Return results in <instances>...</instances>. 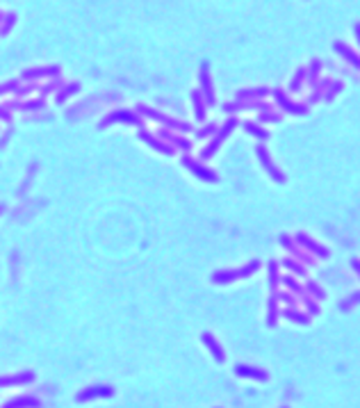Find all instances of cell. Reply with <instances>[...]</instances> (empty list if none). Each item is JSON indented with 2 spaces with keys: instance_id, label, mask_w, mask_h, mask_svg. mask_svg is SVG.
Wrapping results in <instances>:
<instances>
[{
  "instance_id": "obj_1",
  "label": "cell",
  "mask_w": 360,
  "mask_h": 408,
  "mask_svg": "<svg viewBox=\"0 0 360 408\" xmlns=\"http://www.w3.org/2000/svg\"><path fill=\"white\" fill-rule=\"evenodd\" d=\"M135 112L141 116V119L155 121V124H159L162 128H167V130H176V133H189L191 130V126L187 124V121L176 119V116H169V114H164V112L153 110V107H148V105H141V103L135 107Z\"/></svg>"
},
{
  "instance_id": "obj_2",
  "label": "cell",
  "mask_w": 360,
  "mask_h": 408,
  "mask_svg": "<svg viewBox=\"0 0 360 408\" xmlns=\"http://www.w3.org/2000/svg\"><path fill=\"white\" fill-rule=\"evenodd\" d=\"M239 126V121L235 119V116H230V119H226V124L223 126H219L217 128V133L210 137V142H208V146H203L201 148V153H198V157H201V162H208V160H212L214 155H217V151L221 148V144L226 142L228 137L232 135V130Z\"/></svg>"
},
{
  "instance_id": "obj_3",
  "label": "cell",
  "mask_w": 360,
  "mask_h": 408,
  "mask_svg": "<svg viewBox=\"0 0 360 408\" xmlns=\"http://www.w3.org/2000/svg\"><path fill=\"white\" fill-rule=\"evenodd\" d=\"M258 269H260V262L251 260V262H246V265L237 267V269H219V271H214V274L210 276V280L217 283V285H228V283H235V280L249 278V276H253Z\"/></svg>"
},
{
  "instance_id": "obj_4",
  "label": "cell",
  "mask_w": 360,
  "mask_h": 408,
  "mask_svg": "<svg viewBox=\"0 0 360 408\" xmlns=\"http://www.w3.org/2000/svg\"><path fill=\"white\" fill-rule=\"evenodd\" d=\"M114 124H130V126H137V128H144V119L135 110H112L109 114H105L98 121V130H105Z\"/></svg>"
},
{
  "instance_id": "obj_5",
  "label": "cell",
  "mask_w": 360,
  "mask_h": 408,
  "mask_svg": "<svg viewBox=\"0 0 360 408\" xmlns=\"http://www.w3.org/2000/svg\"><path fill=\"white\" fill-rule=\"evenodd\" d=\"M180 165L185 167V169L189 171L191 176H196V178H198V180H203V183H210V185L219 183V176H217V171H214V169H210L208 165H203V162H201V160H196V157H191L189 153H185V155H182Z\"/></svg>"
},
{
  "instance_id": "obj_6",
  "label": "cell",
  "mask_w": 360,
  "mask_h": 408,
  "mask_svg": "<svg viewBox=\"0 0 360 408\" xmlns=\"http://www.w3.org/2000/svg\"><path fill=\"white\" fill-rule=\"evenodd\" d=\"M255 155H258V160H260V165H262V169L269 174V178L273 180V183H278V185H283L285 183V174H283L281 169H278V165L273 162V157L269 155V151H267V146H262V144H258L255 146Z\"/></svg>"
},
{
  "instance_id": "obj_7",
  "label": "cell",
  "mask_w": 360,
  "mask_h": 408,
  "mask_svg": "<svg viewBox=\"0 0 360 408\" xmlns=\"http://www.w3.org/2000/svg\"><path fill=\"white\" fill-rule=\"evenodd\" d=\"M137 139H139V142H144L146 146L150 148V151L159 153V155H167V157L176 155V148H173V146H169V144H167V142H162V139H159L157 135L148 133V130H144V128H139V130H137Z\"/></svg>"
},
{
  "instance_id": "obj_8",
  "label": "cell",
  "mask_w": 360,
  "mask_h": 408,
  "mask_svg": "<svg viewBox=\"0 0 360 408\" xmlns=\"http://www.w3.org/2000/svg\"><path fill=\"white\" fill-rule=\"evenodd\" d=\"M271 96H273V101H276V105L281 107L283 112H287V114H294V116L308 114V105H305V103H294L283 89H271Z\"/></svg>"
},
{
  "instance_id": "obj_9",
  "label": "cell",
  "mask_w": 360,
  "mask_h": 408,
  "mask_svg": "<svg viewBox=\"0 0 360 408\" xmlns=\"http://www.w3.org/2000/svg\"><path fill=\"white\" fill-rule=\"evenodd\" d=\"M294 242L299 244L303 251H308V253H312V256H317L319 260H326V258L331 256V253H328V249L324 247V244H319L317 239H312L308 233H303V230H299V233L294 235Z\"/></svg>"
},
{
  "instance_id": "obj_10",
  "label": "cell",
  "mask_w": 360,
  "mask_h": 408,
  "mask_svg": "<svg viewBox=\"0 0 360 408\" xmlns=\"http://www.w3.org/2000/svg\"><path fill=\"white\" fill-rule=\"evenodd\" d=\"M198 92L203 94V98H205V103L208 105H214L217 103V94H214V85H212V75H210V66L205 64H201V69H198Z\"/></svg>"
},
{
  "instance_id": "obj_11",
  "label": "cell",
  "mask_w": 360,
  "mask_h": 408,
  "mask_svg": "<svg viewBox=\"0 0 360 408\" xmlns=\"http://www.w3.org/2000/svg\"><path fill=\"white\" fill-rule=\"evenodd\" d=\"M62 73L57 64H48V66H32V69H25L21 73V80L23 83H36L41 78H57Z\"/></svg>"
},
{
  "instance_id": "obj_12",
  "label": "cell",
  "mask_w": 360,
  "mask_h": 408,
  "mask_svg": "<svg viewBox=\"0 0 360 408\" xmlns=\"http://www.w3.org/2000/svg\"><path fill=\"white\" fill-rule=\"evenodd\" d=\"M278 242H281V247L285 249L290 256H294V260H299L301 265H312L314 262V258H310L308 251H303V249L294 242V237H290V235L283 233V235H278Z\"/></svg>"
},
{
  "instance_id": "obj_13",
  "label": "cell",
  "mask_w": 360,
  "mask_h": 408,
  "mask_svg": "<svg viewBox=\"0 0 360 408\" xmlns=\"http://www.w3.org/2000/svg\"><path fill=\"white\" fill-rule=\"evenodd\" d=\"M157 137L162 139V142H167L169 146H173L176 151H182V153H189L191 151V142L187 137H182V133H176V130H159Z\"/></svg>"
},
{
  "instance_id": "obj_14",
  "label": "cell",
  "mask_w": 360,
  "mask_h": 408,
  "mask_svg": "<svg viewBox=\"0 0 360 408\" xmlns=\"http://www.w3.org/2000/svg\"><path fill=\"white\" fill-rule=\"evenodd\" d=\"M244 110H269V105L264 101H235V103H223V112L226 114H235V112H244Z\"/></svg>"
},
{
  "instance_id": "obj_15",
  "label": "cell",
  "mask_w": 360,
  "mask_h": 408,
  "mask_svg": "<svg viewBox=\"0 0 360 408\" xmlns=\"http://www.w3.org/2000/svg\"><path fill=\"white\" fill-rule=\"evenodd\" d=\"M114 390L109 385H91V388H85L75 394L77 401H91V399H100V397H112Z\"/></svg>"
},
{
  "instance_id": "obj_16",
  "label": "cell",
  "mask_w": 360,
  "mask_h": 408,
  "mask_svg": "<svg viewBox=\"0 0 360 408\" xmlns=\"http://www.w3.org/2000/svg\"><path fill=\"white\" fill-rule=\"evenodd\" d=\"M34 381V372H18V374L0 376V388H12V385H27Z\"/></svg>"
},
{
  "instance_id": "obj_17",
  "label": "cell",
  "mask_w": 360,
  "mask_h": 408,
  "mask_svg": "<svg viewBox=\"0 0 360 408\" xmlns=\"http://www.w3.org/2000/svg\"><path fill=\"white\" fill-rule=\"evenodd\" d=\"M269 94H271L269 87H251V89H239V92L235 94V98L237 101H262V98H267Z\"/></svg>"
},
{
  "instance_id": "obj_18",
  "label": "cell",
  "mask_w": 360,
  "mask_h": 408,
  "mask_svg": "<svg viewBox=\"0 0 360 408\" xmlns=\"http://www.w3.org/2000/svg\"><path fill=\"white\" fill-rule=\"evenodd\" d=\"M189 96H191V105H194V116H196V121H198V124H205V116H208V103H205L203 94H201L198 89H194Z\"/></svg>"
},
{
  "instance_id": "obj_19",
  "label": "cell",
  "mask_w": 360,
  "mask_h": 408,
  "mask_svg": "<svg viewBox=\"0 0 360 408\" xmlns=\"http://www.w3.org/2000/svg\"><path fill=\"white\" fill-rule=\"evenodd\" d=\"M201 340H203V344L208 347V351L212 353L214 360H217V362H223V360H226V353H223L221 344H219V340L214 338L212 333H203V335H201Z\"/></svg>"
},
{
  "instance_id": "obj_20",
  "label": "cell",
  "mask_w": 360,
  "mask_h": 408,
  "mask_svg": "<svg viewBox=\"0 0 360 408\" xmlns=\"http://www.w3.org/2000/svg\"><path fill=\"white\" fill-rule=\"evenodd\" d=\"M333 48H335V53H340V55H342V60L349 62L355 71H360V57L353 53V48H349L346 44H342V42H335V44H333Z\"/></svg>"
},
{
  "instance_id": "obj_21",
  "label": "cell",
  "mask_w": 360,
  "mask_h": 408,
  "mask_svg": "<svg viewBox=\"0 0 360 408\" xmlns=\"http://www.w3.org/2000/svg\"><path fill=\"white\" fill-rule=\"evenodd\" d=\"M77 92H80V83H75V80H73V83L62 85V87L57 89V94H55V103H57V105H64V103H66L68 98L75 96Z\"/></svg>"
},
{
  "instance_id": "obj_22",
  "label": "cell",
  "mask_w": 360,
  "mask_h": 408,
  "mask_svg": "<svg viewBox=\"0 0 360 408\" xmlns=\"http://www.w3.org/2000/svg\"><path fill=\"white\" fill-rule=\"evenodd\" d=\"M235 374L237 376H244V379H255V381H267L269 374L264 370H258V367H251V365H237L235 367Z\"/></svg>"
},
{
  "instance_id": "obj_23",
  "label": "cell",
  "mask_w": 360,
  "mask_h": 408,
  "mask_svg": "<svg viewBox=\"0 0 360 408\" xmlns=\"http://www.w3.org/2000/svg\"><path fill=\"white\" fill-rule=\"evenodd\" d=\"M242 128H244L251 137L260 139V142H267L269 139V130L262 128V124H258V121H242Z\"/></svg>"
},
{
  "instance_id": "obj_24",
  "label": "cell",
  "mask_w": 360,
  "mask_h": 408,
  "mask_svg": "<svg viewBox=\"0 0 360 408\" xmlns=\"http://www.w3.org/2000/svg\"><path fill=\"white\" fill-rule=\"evenodd\" d=\"M41 401L36 397H16V399H9L3 408H39Z\"/></svg>"
},
{
  "instance_id": "obj_25",
  "label": "cell",
  "mask_w": 360,
  "mask_h": 408,
  "mask_svg": "<svg viewBox=\"0 0 360 408\" xmlns=\"http://www.w3.org/2000/svg\"><path fill=\"white\" fill-rule=\"evenodd\" d=\"M283 317L290 321H296V324H308L310 321V315H303L301 310H296L294 306H287L285 310H283Z\"/></svg>"
},
{
  "instance_id": "obj_26",
  "label": "cell",
  "mask_w": 360,
  "mask_h": 408,
  "mask_svg": "<svg viewBox=\"0 0 360 408\" xmlns=\"http://www.w3.org/2000/svg\"><path fill=\"white\" fill-rule=\"evenodd\" d=\"M278 315H281V310H278V299L269 297V303H267V324L269 326H276L278 324Z\"/></svg>"
},
{
  "instance_id": "obj_27",
  "label": "cell",
  "mask_w": 360,
  "mask_h": 408,
  "mask_svg": "<svg viewBox=\"0 0 360 408\" xmlns=\"http://www.w3.org/2000/svg\"><path fill=\"white\" fill-rule=\"evenodd\" d=\"M267 271H269V290H271V292H278V283H281V274H278V262H276V260H269Z\"/></svg>"
},
{
  "instance_id": "obj_28",
  "label": "cell",
  "mask_w": 360,
  "mask_h": 408,
  "mask_svg": "<svg viewBox=\"0 0 360 408\" xmlns=\"http://www.w3.org/2000/svg\"><path fill=\"white\" fill-rule=\"evenodd\" d=\"M281 267H285V269L294 276H305V265H301L299 260H294V258H285V260L281 262Z\"/></svg>"
},
{
  "instance_id": "obj_29",
  "label": "cell",
  "mask_w": 360,
  "mask_h": 408,
  "mask_svg": "<svg viewBox=\"0 0 360 408\" xmlns=\"http://www.w3.org/2000/svg\"><path fill=\"white\" fill-rule=\"evenodd\" d=\"M281 283L285 285V288L290 290V292H294V294H303V292H305V290H303V285H301L299 280L294 278V276H283V278H281Z\"/></svg>"
},
{
  "instance_id": "obj_30",
  "label": "cell",
  "mask_w": 360,
  "mask_h": 408,
  "mask_svg": "<svg viewBox=\"0 0 360 408\" xmlns=\"http://www.w3.org/2000/svg\"><path fill=\"white\" fill-rule=\"evenodd\" d=\"M305 292L310 294V297H314V299H326V292H324V288L319 283H314V280H305Z\"/></svg>"
},
{
  "instance_id": "obj_31",
  "label": "cell",
  "mask_w": 360,
  "mask_h": 408,
  "mask_svg": "<svg viewBox=\"0 0 360 408\" xmlns=\"http://www.w3.org/2000/svg\"><path fill=\"white\" fill-rule=\"evenodd\" d=\"M281 119L283 116L278 114V112H271V107L258 114V124H281Z\"/></svg>"
},
{
  "instance_id": "obj_32",
  "label": "cell",
  "mask_w": 360,
  "mask_h": 408,
  "mask_svg": "<svg viewBox=\"0 0 360 408\" xmlns=\"http://www.w3.org/2000/svg\"><path fill=\"white\" fill-rule=\"evenodd\" d=\"M319 71H322V62H319V60H312V62H310V66L305 69V78H308L310 83L314 85V83L319 80Z\"/></svg>"
},
{
  "instance_id": "obj_33",
  "label": "cell",
  "mask_w": 360,
  "mask_h": 408,
  "mask_svg": "<svg viewBox=\"0 0 360 408\" xmlns=\"http://www.w3.org/2000/svg\"><path fill=\"white\" fill-rule=\"evenodd\" d=\"M44 107H46V101H44V98H32V101L21 103V110H23V112H36V110H44Z\"/></svg>"
},
{
  "instance_id": "obj_34",
  "label": "cell",
  "mask_w": 360,
  "mask_h": 408,
  "mask_svg": "<svg viewBox=\"0 0 360 408\" xmlns=\"http://www.w3.org/2000/svg\"><path fill=\"white\" fill-rule=\"evenodd\" d=\"M217 128H219V126L214 124V121H210V124H205L203 128L196 130V139H208V137H212V135L217 133Z\"/></svg>"
},
{
  "instance_id": "obj_35",
  "label": "cell",
  "mask_w": 360,
  "mask_h": 408,
  "mask_svg": "<svg viewBox=\"0 0 360 408\" xmlns=\"http://www.w3.org/2000/svg\"><path fill=\"white\" fill-rule=\"evenodd\" d=\"M62 85H64V83H62V78L57 75V78H50V83H48V85H44V87H41L39 92H41V96H48L50 92H57V89L62 87Z\"/></svg>"
},
{
  "instance_id": "obj_36",
  "label": "cell",
  "mask_w": 360,
  "mask_h": 408,
  "mask_svg": "<svg viewBox=\"0 0 360 408\" xmlns=\"http://www.w3.org/2000/svg\"><path fill=\"white\" fill-rule=\"evenodd\" d=\"M303 80H305V69H299L296 71V75L292 78V83H290V92H299V89L303 87Z\"/></svg>"
},
{
  "instance_id": "obj_37",
  "label": "cell",
  "mask_w": 360,
  "mask_h": 408,
  "mask_svg": "<svg viewBox=\"0 0 360 408\" xmlns=\"http://www.w3.org/2000/svg\"><path fill=\"white\" fill-rule=\"evenodd\" d=\"M342 87H344V85H342L340 80H335V83H331V85H328V92L324 94V101H333V98H335L337 94L342 92Z\"/></svg>"
},
{
  "instance_id": "obj_38",
  "label": "cell",
  "mask_w": 360,
  "mask_h": 408,
  "mask_svg": "<svg viewBox=\"0 0 360 408\" xmlns=\"http://www.w3.org/2000/svg\"><path fill=\"white\" fill-rule=\"evenodd\" d=\"M14 23H16V14H5V23L0 25V37H5V34L12 30Z\"/></svg>"
},
{
  "instance_id": "obj_39",
  "label": "cell",
  "mask_w": 360,
  "mask_h": 408,
  "mask_svg": "<svg viewBox=\"0 0 360 408\" xmlns=\"http://www.w3.org/2000/svg\"><path fill=\"white\" fill-rule=\"evenodd\" d=\"M358 303H360V292H353L349 299H344V301L340 303V308H342V310H349V308L358 306Z\"/></svg>"
},
{
  "instance_id": "obj_40",
  "label": "cell",
  "mask_w": 360,
  "mask_h": 408,
  "mask_svg": "<svg viewBox=\"0 0 360 408\" xmlns=\"http://www.w3.org/2000/svg\"><path fill=\"white\" fill-rule=\"evenodd\" d=\"M34 89H36V85H34V83L25 85V87H21V85H18V89L14 92V96H18V98H21V96H30V94L34 92Z\"/></svg>"
},
{
  "instance_id": "obj_41",
  "label": "cell",
  "mask_w": 360,
  "mask_h": 408,
  "mask_svg": "<svg viewBox=\"0 0 360 408\" xmlns=\"http://www.w3.org/2000/svg\"><path fill=\"white\" fill-rule=\"evenodd\" d=\"M273 297H276L278 301H283L285 306H294L296 303V299L292 297V294H287V292H273Z\"/></svg>"
},
{
  "instance_id": "obj_42",
  "label": "cell",
  "mask_w": 360,
  "mask_h": 408,
  "mask_svg": "<svg viewBox=\"0 0 360 408\" xmlns=\"http://www.w3.org/2000/svg\"><path fill=\"white\" fill-rule=\"evenodd\" d=\"M16 89H18V83H16V80L3 83V85H0V96H5V94H9V92H16Z\"/></svg>"
},
{
  "instance_id": "obj_43",
  "label": "cell",
  "mask_w": 360,
  "mask_h": 408,
  "mask_svg": "<svg viewBox=\"0 0 360 408\" xmlns=\"http://www.w3.org/2000/svg\"><path fill=\"white\" fill-rule=\"evenodd\" d=\"M303 306L308 308V315H319V306L310 297H303Z\"/></svg>"
},
{
  "instance_id": "obj_44",
  "label": "cell",
  "mask_w": 360,
  "mask_h": 408,
  "mask_svg": "<svg viewBox=\"0 0 360 408\" xmlns=\"http://www.w3.org/2000/svg\"><path fill=\"white\" fill-rule=\"evenodd\" d=\"M0 121H12V112L5 105H0Z\"/></svg>"
},
{
  "instance_id": "obj_45",
  "label": "cell",
  "mask_w": 360,
  "mask_h": 408,
  "mask_svg": "<svg viewBox=\"0 0 360 408\" xmlns=\"http://www.w3.org/2000/svg\"><path fill=\"white\" fill-rule=\"evenodd\" d=\"M351 269H353L355 274H358V278H360V260H355L353 258V260H351Z\"/></svg>"
},
{
  "instance_id": "obj_46",
  "label": "cell",
  "mask_w": 360,
  "mask_h": 408,
  "mask_svg": "<svg viewBox=\"0 0 360 408\" xmlns=\"http://www.w3.org/2000/svg\"><path fill=\"white\" fill-rule=\"evenodd\" d=\"M353 30H355V39H358V44H360V23H358V25H355V28H353Z\"/></svg>"
},
{
  "instance_id": "obj_47",
  "label": "cell",
  "mask_w": 360,
  "mask_h": 408,
  "mask_svg": "<svg viewBox=\"0 0 360 408\" xmlns=\"http://www.w3.org/2000/svg\"><path fill=\"white\" fill-rule=\"evenodd\" d=\"M3 212H5V203H0V215H3Z\"/></svg>"
},
{
  "instance_id": "obj_48",
  "label": "cell",
  "mask_w": 360,
  "mask_h": 408,
  "mask_svg": "<svg viewBox=\"0 0 360 408\" xmlns=\"http://www.w3.org/2000/svg\"><path fill=\"white\" fill-rule=\"evenodd\" d=\"M283 408H287V406H283Z\"/></svg>"
}]
</instances>
